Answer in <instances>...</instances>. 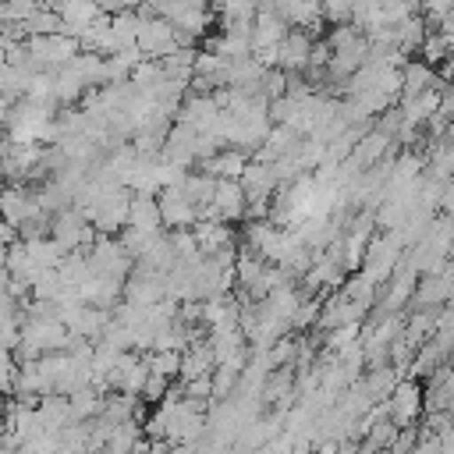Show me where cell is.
I'll return each mask as SVG.
<instances>
[{
	"label": "cell",
	"instance_id": "5bb4252c",
	"mask_svg": "<svg viewBox=\"0 0 454 454\" xmlns=\"http://www.w3.org/2000/svg\"><path fill=\"white\" fill-rule=\"evenodd\" d=\"M35 4H39V7H57L60 0H35Z\"/></svg>",
	"mask_w": 454,
	"mask_h": 454
},
{
	"label": "cell",
	"instance_id": "7c38bea8",
	"mask_svg": "<svg viewBox=\"0 0 454 454\" xmlns=\"http://www.w3.org/2000/svg\"><path fill=\"white\" fill-rule=\"evenodd\" d=\"M0 241H4V245H14V241H18V231H14V223L0 220Z\"/></svg>",
	"mask_w": 454,
	"mask_h": 454
},
{
	"label": "cell",
	"instance_id": "52a82bcc",
	"mask_svg": "<svg viewBox=\"0 0 454 454\" xmlns=\"http://www.w3.org/2000/svg\"><path fill=\"white\" fill-rule=\"evenodd\" d=\"M401 89L404 96H415V92H426V89H436V74L426 60H411L401 67Z\"/></svg>",
	"mask_w": 454,
	"mask_h": 454
},
{
	"label": "cell",
	"instance_id": "9c48e42d",
	"mask_svg": "<svg viewBox=\"0 0 454 454\" xmlns=\"http://www.w3.org/2000/svg\"><path fill=\"white\" fill-rule=\"evenodd\" d=\"M206 167H209V170H213L216 177H234V181H238V177H241V170H245L248 163H245V156H241L238 149H227V153L213 156V160H209Z\"/></svg>",
	"mask_w": 454,
	"mask_h": 454
},
{
	"label": "cell",
	"instance_id": "8992f818",
	"mask_svg": "<svg viewBox=\"0 0 454 454\" xmlns=\"http://www.w3.org/2000/svg\"><path fill=\"white\" fill-rule=\"evenodd\" d=\"M128 223H131V231L156 234V227L163 223V220H160V202H156V199H149V195L131 199V206H128Z\"/></svg>",
	"mask_w": 454,
	"mask_h": 454
},
{
	"label": "cell",
	"instance_id": "5b68a950",
	"mask_svg": "<svg viewBox=\"0 0 454 454\" xmlns=\"http://www.w3.org/2000/svg\"><path fill=\"white\" fill-rule=\"evenodd\" d=\"M160 220L170 223V227H188V223L199 220V206L174 184V188H167L163 199H160Z\"/></svg>",
	"mask_w": 454,
	"mask_h": 454
},
{
	"label": "cell",
	"instance_id": "8fae6325",
	"mask_svg": "<svg viewBox=\"0 0 454 454\" xmlns=\"http://www.w3.org/2000/svg\"><path fill=\"white\" fill-rule=\"evenodd\" d=\"M11 383H14V365H11L7 348H0V390H11Z\"/></svg>",
	"mask_w": 454,
	"mask_h": 454
},
{
	"label": "cell",
	"instance_id": "277c9868",
	"mask_svg": "<svg viewBox=\"0 0 454 454\" xmlns=\"http://www.w3.org/2000/svg\"><path fill=\"white\" fill-rule=\"evenodd\" d=\"M57 14H60V25H64V32L67 35H82L99 14H103V7L96 4V0H60L57 7H53Z\"/></svg>",
	"mask_w": 454,
	"mask_h": 454
},
{
	"label": "cell",
	"instance_id": "4fadbf2b",
	"mask_svg": "<svg viewBox=\"0 0 454 454\" xmlns=\"http://www.w3.org/2000/svg\"><path fill=\"white\" fill-rule=\"evenodd\" d=\"M7 248H11V245L0 241V270H7Z\"/></svg>",
	"mask_w": 454,
	"mask_h": 454
},
{
	"label": "cell",
	"instance_id": "30bf717a",
	"mask_svg": "<svg viewBox=\"0 0 454 454\" xmlns=\"http://www.w3.org/2000/svg\"><path fill=\"white\" fill-rule=\"evenodd\" d=\"M35 7H39L35 0H4V21L7 25H21V21H28V14Z\"/></svg>",
	"mask_w": 454,
	"mask_h": 454
},
{
	"label": "cell",
	"instance_id": "7a4b0ae2",
	"mask_svg": "<svg viewBox=\"0 0 454 454\" xmlns=\"http://www.w3.org/2000/svg\"><path fill=\"white\" fill-rule=\"evenodd\" d=\"M25 46H28V57L35 60V67H64L78 50H82V43L74 39V35H67V32H50V35H28L25 39Z\"/></svg>",
	"mask_w": 454,
	"mask_h": 454
},
{
	"label": "cell",
	"instance_id": "3957f363",
	"mask_svg": "<svg viewBox=\"0 0 454 454\" xmlns=\"http://www.w3.org/2000/svg\"><path fill=\"white\" fill-rule=\"evenodd\" d=\"M312 46H316L312 32H305V28H287V35L273 46V67H280V71H301V67H309Z\"/></svg>",
	"mask_w": 454,
	"mask_h": 454
},
{
	"label": "cell",
	"instance_id": "ba28073f",
	"mask_svg": "<svg viewBox=\"0 0 454 454\" xmlns=\"http://www.w3.org/2000/svg\"><path fill=\"white\" fill-rule=\"evenodd\" d=\"M220 21H252L259 11V0H220L213 4Z\"/></svg>",
	"mask_w": 454,
	"mask_h": 454
},
{
	"label": "cell",
	"instance_id": "6da1fadb",
	"mask_svg": "<svg viewBox=\"0 0 454 454\" xmlns=\"http://www.w3.org/2000/svg\"><path fill=\"white\" fill-rule=\"evenodd\" d=\"M135 46H138L142 57H149V60L167 57V53L177 46L174 25H170L167 18H160V14L145 11V7H138V39H135Z\"/></svg>",
	"mask_w": 454,
	"mask_h": 454
}]
</instances>
